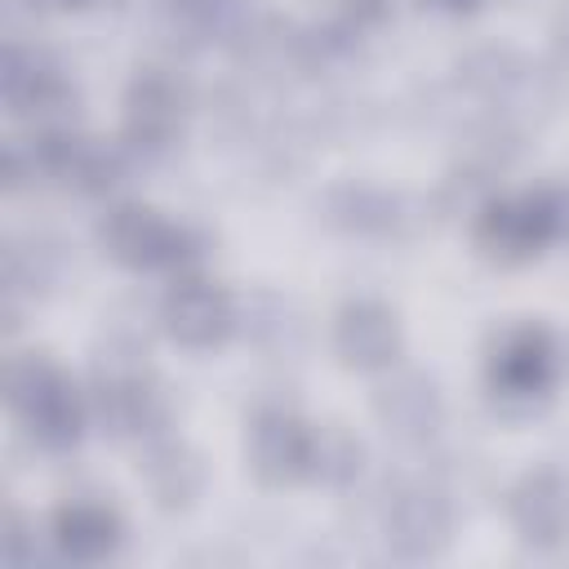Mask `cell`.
Segmentation results:
<instances>
[{"instance_id":"1","label":"cell","mask_w":569,"mask_h":569,"mask_svg":"<svg viewBox=\"0 0 569 569\" xmlns=\"http://www.w3.org/2000/svg\"><path fill=\"white\" fill-rule=\"evenodd\" d=\"M4 391L22 427L44 445V449H67L80 436V400L71 382L44 360V356H18L4 369Z\"/></svg>"},{"instance_id":"2","label":"cell","mask_w":569,"mask_h":569,"mask_svg":"<svg viewBox=\"0 0 569 569\" xmlns=\"http://www.w3.org/2000/svg\"><path fill=\"white\" fill-rule=\"evenodd\" d=\"M93 413L102 422V431L111 436H151L164 418V400L156 391V382L147 378L138 351L120 356V351H102L98 356V387H93Z\"/></svg>"},{"instance_id":"3","label":"cell","mask_w":569,"mask_h":569,"mask_svg":"<svg viewBox=\"0 0 569 569\" xmlns=\"http://www.w3.org/2000/svg\"><path fill=\"white\" fill-rule=\"evenodd\" d=\"M102 244H107V253H111L116 262H124V267H133V271L182 267V262L196 253V240H191L182 227L156 218V213L142 209V204H120V209H111L107 222H102Z\"/></svg>"},{"instance_id":"4","label":"cell","mask_w":569,"mask_h":569,"mask_svg":"<svg viewBox=\"0 0 569 569\" xmlns=\"http://www.w3.org/2000/svg\"><path fill=\"white\" fill-rule=\"evenodd\" d=\"M449 525H453V511H449L445 493L427 489V485H400L382 507V533H387L391 551L413 556V560L436 556L449 542Z\"/></svg>"},{"instance_id":"5","label":"cell","mask_w":569,"mask_h":569,"mask_svg":"<svg viewBox=\"0 0 569 569\" xmlns=\"http://www.w3.org/2000/svg\"><path fill=\"white\" fill-rule=\"evenodd\" d=\"M480 244L493 258L520 262L529 253H538L551 236H556V204L551 196H520V200H498L480 213L476 222Z\"/></svg>"},{"instance_id":"6","label":"cell","mask_w":569,"mask_h":569,"mask_svg":"<svg viewBox=\"0 0 569 569\" xmlns=\"http://www.w3.org/2000/svg\"><path fill=\"white\" fill-rule=\"evenodd\" d=\"M551 373H556V347H551L547 329H533V325L511 329L489 360V387L498 400L533 405L551 387Z\"/></svg>"},{"instance_id":"7","label":"cell","mask_w":569,"mask_h":569,"mask_svg":"<svg viewBox=\"0 0 569 569\" xmlns=\"http://www.w3.org/2000/svg\"><path fill=\"white\" fill-rule=\"evenodd\" d=\"M311 440L293 413L284 409H262L249 427V467L267 485H289L298 476H311Z\"/></svg>"},{"instance_id":"8","label":"cell","mask_w":569,"mask_h":569,"mask_svg":"<svg viewBox=\"0 0 569 569\" xmlns=\"http://www.w3.org/2000/svg\"><path fill=\"white\" fill-rule=\"evenodd\" d=\"M373 413L387 436L418 445V440L436 436V427L445 418V400L427 373H396L373 391Z\"/></svg>"},{"instance_id":"9","label":"cell","mask_w":569,"mask_h":569,"mask_svg":"<svg viewBox=\"0 0 569 569\" xmlns=\"http://www.w3.org/2000/svg\"><path fill=\"white\" fill-rule=\"evenodd\" d=\"M511 525L529 547H556L569 538V480L560 471H529L511 489Z\"/></svg>"},{"instance_id":"10","label":"cell","mask_w":569,"mask_h":569,"mask_svg":"<svg viewBox=\"0 0 569 569\" xmlns=\"http://www.w3.org/2000/svg\"><path fill=\"white\" fill-rule=\"evenodd\" d=\"M4 102H9L13 116L53 124L58 116H67L76 93L49 62H40L36 53L9 44V53H4Z\"/></svg>"},{"instance_id":"11","label":"cell","mask_w":569,"mask_h":569,"mask_svg":"<svg viewBox=\"0 0 569 569\" xmlns=\"http://www.w3.org/2000/svg\"><path fill=\"white\" fill-rule=\"evenodd\" d=\"M160 316L182 347H213L231 329V298L209 280H178L164 293Z\"/></svg>"},{"instance_id":"12","label":"cell","mask_w":569,"mask_h":569,"mask_svg":"<svg viewBox=\"0 0 569 569\" xmlns=\"http://www.w3.org/2000/svg\"><path fill=\"white\" fill-rule=\"evenodd\" d=\"M182 116V89L173 76L164 71H142L129 84V102H124V133L133 147L142 151H160L169 147L173 129Z\"/></svg>"},{"instance_id":"13","label":"cell","mask_w":569,"mask_h":569,"mask_svg":"<svg viewBox=\"0 0 569 569\" xmlns=\"http://www.w3.org/2000/svg\"><path fill=\"white\" fill-rule=\"evenodd\" d=\"M333 347L356 369H382L400 351V325L382 302H351L333 325Z\"/></svg>"},{"instance_id":"14","label":"cell","mask_w":569,"mask_h":569,"mask_svg":"<svg viewBox=\"0 0 569 569\" xmlns=\"http://www.w3.org/2000/svg\"><path fill=\"white\" fill-rule=\"evenodd\" d=\"M53 542L71 560H102L120 542V520L102 502H67L53 516Z\"/></svg>"},{"instance_id":"15","label":"cell","mask_w":569,"mask_h":569,"mask_svg":"<svg viewBox=\"0 0 569 569\" xmlns=\"http://www.w3.org/2000/svg\"><path fill=\"white\" fill-rule=\"evenodd\" d=\"M164 27L182 44L244 36V27H249V0H164Z\"/></svg>"},{"instance_id":"16","label":"cell","mask_w":569,"mask_h":569,"mask_svg":"<svg viewBox=\"0 0 569 569\" xmlns=\"http://www.w3.org/2000/svg\"><path fill=\"white\" fill-rule=\"evenodd\" d=\"M138 471L147 476V485H151L156 502H160V507H169V511L187 507V502L200 493V480H204L200 458H196L187 445H178V440H156V445L142 453Z\"/></svg>"},{"instance_id":"17","label":"cell","mask_w":569,"mask_h":569,"mask_svg":"<svg viewBox=\"0 0 569 569\" xmlns=\"http://www.w3.org/2000/svg\"><path fill=\"white\" fill-rule=\"evenodd\" d=\"M325 213L333 227L351 231V236H391L400 231V196L373 191V187H338L325 200Z\"/></svg>"},{"instance_id":"18","label":"cell","mask_w":569,"mask_h":569,"mask_svg":"<svg viewBox=\"0 0 569 569\" xmlns=\"http://www.w3.org/2000/svg\"><path fill=\"white\" fill-rule=\"evenodd\" d=\"M462 80L485 98H525L538 76L511 49H480L462 62Z\"/></svg>"},{"instance_id":"19","label":"cell","mask_w":569,"mask_h":569,"mask_svg":"<svg viewBox=\"0 0 569 569\" xmlns=\"http://www.w3.org/2000/svg\"><path fill=\"white\" fill-rule=\"evenodd\" d=\"M356 471H360V445L342 427L316 431V440H311V476H320L329 485H347V480H356Z\"/></svg>"},{"instance_id":"20","label":"cell","mask_w":569,"mask_h":569,"mask_svg":"<svg viewBox=\"0 0 569 569\" xmlns=\"http://www.w3.org/2000/svg\"><path fill=\"white\" fill-rule=\"evenodd\" d=\"M4 560H13V565L31 560V551H27V529H22V520H18L13 511L4 516Z\"/></svg>"},{"instance_id":"21","label":"cell","mask_w":569,"mask_h":569,"mask_svg":"<svg viewBox=\"0 0 569 569\" xmlns=\"http://www.w3.org/2000/svg\"><path fill=\"white\" fill-rule=\"evenodd\" d=\"M551 204H556V236H569V191H556Z\"/></svg>"},{"instance_id":"22","label":"cell","mask_w":569,"mask_h":569,"mask_svg":"<svg viewBox=\"0 0 569 569\" xmlns=\"http://www.w3.org/2000/svg\"><path fill=\"white\" fill-rule=\"evenodd\" d=\"M36 4H44V9H76V4H84V0H36Z\"/></svg>"},{"instance_id":"23","label":"cell","mask_w":569,"mask_h":569,"mask_svg":"<svg viewBox=\"0 0 569 569\" xmlns=\"http://www.w3.org/2000/svg\"><path fill=\"white\" fill-rule=\"evenodd\" d=\"M436 4H445V9H471L476 0H436Z\"/></svg>"}]
</instances>
